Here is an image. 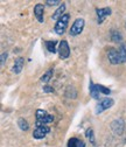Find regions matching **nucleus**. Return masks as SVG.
<instances>
[{"label":"nucleus","instance_id":"obj_20","mask_svg":"<svg viewBox=\"0 0 126 147\" xmlns=\"http://www.w3.org/2000/svg\"><path fill=\"white\" fill-rule=\"evenodd\" d=\"M46 4L47 5H49V6H55V5H62V3L60 1V0H47L46 1Z\"/></svg>","mask_w":126,"mask_h":147},{"label":"nucleus","instance_id":"obj_1","mask_svg":"<svg viewBox=\"0 0 126 147\" xmlns=\"http://www.w3.org/2000/svg\"><path fill=\"white\" fill-rule=\"evenodd\" d=\"M107 57L112 64H120L126 62V45H120L118 49L110 48L107 50Z\"/></svg>","mask_w":126,"mask_h":147},{"label":"nucleus","instance_id":"obj_19","mask_svg":"<svg viewBox=\"0 0 126 147\" xmlns=\"http://www.w3.org/2000/svg\"><path fill=\"white\" fill-rule=\"evenodd\" d=\"M121 40V35L118 33V32H112V41H115V42H118V41H120Z\"/></svg>","mask_w":126,"mask_h":147},{"label":"nucleus","instance_id":"obj_18","mask_svg":"<svg viewBox=\"0 0 126 147\" xmlns=\"http://www.w3.org/2000/svg\"><path fill=\"white\" fill-rule=\"evenodd\" d=\"M85 136L86 138L91 141V144L95 145V136H94V131H92V128H88L86 132H85Z\"/></svg>","mask_w":126,"mask_h":147},{"label":"nucleus","instance_id":"obj_9","mask_svg":"<svg viewBox=\"0 0 126 147\" xmlns=\"http://www.w3.org/2000/svg\"><path fill=\"white\" fill-rule=\"evenodd\" d=\"M34 14L36 16V19L40 24H43L44 22V7L42 4H36L34 7Z\"/></svg>","mask_w":126,"mask_h":147},{"label":"nucleus","instance_id":"obj_15","mask_svg":"<svg viewBox=\"0 0 126 147\" xmlns=\"http://www.w3.org/2000/svg\"><path fill=\"white\" fill-rule=\"evenodd\" d=\"M96 86H97V90L99 91L100 95L109 96V95L111 94V90H110L109 88H106V86H104V85H100V84H96Z\"/></svg>","mask_w":126,"mask_h":147},{"label":"nucleus","instance_id":"obj_21","mask_svg":"<svg viewBox=\"0 0 126 147\" xmlns=\"http://www.w3.org/2000/svg\"><path fill=\"white\" fill-rule=\"evenodd\" d=\"M43 91H44V92H54V89L51 88V86H44L43 88Z\"/></svg>","mask_w":126,"mask_h":147},{"label":"nucleus","instance_id":"obj_13","mask_svg":"<svg viewBox=\"0 0 126 147\" xmlns=\"http://www.w3.org/2000/svg\"><path fill=\"white\" fill-rule=\"evenodd\" d=\"M68 147H85L84 141L77 139V138H71L68 141Z\"/></svg>","mask_w":126,"mask_h":147},{"label":"nucleus","instance_id":"obj_8","mask_svg":"<svg viewBox=\"0 0 126 147\" xmlns=\"http://www.w3.org/2000/svg\"><path fill=\"white\" fill-rule=\"evenodd\" d=\"M97 12V22L100 25L104 22V20L106 19V16H109L111 14V8L110 7H105V8H98L96 9Z\"/></svg>","mask_w":126,"mask_h":147},{"label":"nucleus","instance_id":"obj_4","mask_svg":"<svg viewBox=\"0 0 126 147\" xmlns=\"http://www.w3.org/2000/svg\"><path fill=\"white\" fill-rule=\"evenodd\" d=\"M84 26H85L84 19H82V18H78V19L75 20V22L73 24V26H71V28H70V30H69V34H70L71 36L80 35V34L83 32Z\"/></svg>","mask_w":126,"mask_h":147},{"label":"nucleus","instance_id":"obj_2","mask_svg":"<svg viewBox=\"0 0 126 147\" xmlns=\"http://www.w3.org/2000/svg\"><path fill=\"white\" fill-rule=\"evenodd\" d=\"M36 123H35V125L38 126H43L46 124H50L54 121V117L51 115H49L47 111H44V110H41L39 109L36 111Z\"/></svg>","mask_w":126,"mask_h":147},{"label":"nucleus","instance_id":"obj_17","mask_svg":"<svg viewBox=\"0 0 126 147\" xmlns=\"http://www.w3.org/2000/svg\"><path fill=\"white\" fill-rule=\"evenodd\" d=\"M18 125H19V127L21 128L22 131H27L29 128V125H28L27 120H25L24 118H20L19 120H18Z\"/></svg>","mask_w":126,"mask_h":147},{"label":"nucleus","instance_id":"obj_12","mask_svg":"<svg viewBox=\"0 0 126 147\" xmlns=\"http://www.w3.org/2000/svg\"><path fill=\"white\" fill-rule=\"evenodd\" d=\"M64 11H65V5H64V4H62V5H61L56 11H55V13L53 14V16H51V18H53V20H56V21H57V20L60 19V18H62V16L65 14V13H64Z\"/></svg>","mask_w":126,"mask_h":147},{"label":"nucleus","instance_id":"obj_3","mask_svg":"<svg viewBox=\"0 0 126 147\" xmlns=\"http://www.w3.org/2000/svg\"><path fill=\"white\" fill-rule=\"evenodd\" d=\"M69 19H70V15L68 13H65L62 18L57 20L56 25H55V28H54V32L59 35H62L64 34V32L67 30V27H68V22H69Z\"/></svg>","mask_w":126,"mask_h":147},{"label":"nucleus","instance_id":"obj_6","mask_svg":"<svg viewBox=\"0 0 126 147\" xmlns=\"http://www.w3.org/2000/svg\"><path fill=\"white\" fill-rule=\"evenodd\" d=\"M59 55L61 59H68L69 55H70V48H69V45L67 42V40H62L60 43H59Z\"/></svg>","mask_w":126,"mask_h":147},{"label":"nucleus","instance_id":"obj_22","mask_svg":"<svg viewBox=\"0 0 126 147\" xmlns=\"http://www.w3.org/2000/svg\"><path fill=\"white\" fill-rule=\"evenodd\" d=\"M7 59V54L6 53H4L3 55H1V67H4V64H5V60Z\"/></svg>","mask_w":126,"mask_h":147},{"label":"nucleus","instance_id":"obj_7","mask_svg":"<svg viewBox=\"0 0 126 147\" xmlns=\"http://www.w3.org/2000/svg\"><path fill=\"white\" fill-rule=\"evenodd\" d=\"M49 132H50V128H49L48 126H46V125H43V126H38V127L34 130V132H33V137H34L35 139H42V138H44Z\"/></svg>","mask_w":126,"mask_h":147},{"label":"nucleus","instance_id":"obj_14","mask_svg":"<svg viewBox=\"0 0 126 147\" xmlns=\"http://www.w3.org/2000/svg\"><path fill=\"white\" fill-rule=\"evenodd\" d=\"M53 74H54V70L53 69H48L43 75L41 76V82H43V83H48L50 80H51V77H53Z\"/></svg>","mask_w":126,"mask_h":147},{"label":"nucleus","instance_id":"obj_16","mask_svg":"<svg viewBox=\"0 0 126 147\" xmlns=\"http://www.w3.org/2000/svg\"><path fill=\"white\" fill-rule=\"evenodd\" d=\"M55 46H56V41H46V47H47V50L49 53H55L56 49H55Z\"/></svg>","mask_w":126,"mask_h":147},{"label":"nucleus","instance_id":"obj_11","mask_svg":"<svg viewBox=\"0 0 126 147\" xmlns=\"http://www.w3.org/2000/svg\"><path fill=\"white\" fill-rule=\"evenodd\" d=\"M89 91H90V95H91V97L94 99H99L100 98V94H99V91L97 90L96 84H94L91 81H90V83H89Z\"/></svg>","mask_w":126,"mask_h":147},{"label":"nucleus","instance_id":"obj_10","mask_svg":"<svg viewBox=\"0 0 126 147\" xmlns=\"http://www.w3.org/2000/svg\"><path fill=\"white\" fill-rule=\"evenodd\" d=\"M24 63H25V60L22 57H18L14 62V65H13V72L14 74H19L21 72L22 68H24Z\"/></svg>","mask_w":126,"mask_h":147},{"label":"nucleus","instance_id":"obj_5","mask_svg":"<svg viewBox=\"0 0 126 147\" xmlns=\"http://www.w3.org/2000/svg\"><path fill=\"white\" fill-rule=\"evenodd\" d=\"M113 104H115V100H113L112 98H110V97L103 99V100L99 102V103L97 104V106H96V113H97V115H98V113H102L103 111H105V110H107V109H110L111 106H113Z\"/></svg>","mask_w":126,"mask_h":147}]
</instances>
